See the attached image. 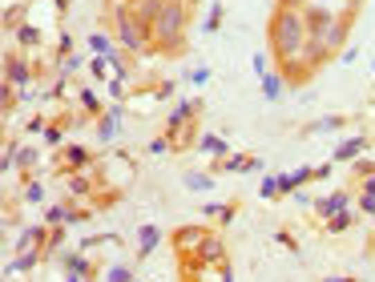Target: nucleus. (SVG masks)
Wrapping results in <instances>:
<instances>
[{"label": "nucleus", "mask_w": 375, "mask_h": 282, "mask_svg": "<svg viewBox=\"0 0 375 282\" xmlns=\"http://www.w3.org/2000/svg\"><path fill=\"white\" fill-rule=\"evenodd\" d=\"M37 262H45V250H17V258H8L4 274H8V279H21V274H28Z\"/></svg>", "instance_id": "15"}, {"label": "nucleus", "mask_w": 375, "mask_h": 282, "mask_svg": "<svg viewBox=\"0 0 375 282\" xmlns=\"http://www.w3.org/2000/svg\"><path fill=\"white\" fill-rule=\"evenodd\" d=\"M351 21H355L351 12H343V17L335 12V21L323 24V28H319V32H311V37H315L319 45L327 48L331 57H339V45H347V28H351Z\"/></svg>", "instance_id": "6"}, {"label": "nucleus", "mask_w": 375, "mask_h": 282, "mask_svg": "<svg viewBox=\"0 0 375 282\" xmlns=\"http://www.w3.org/2000/svg\"><path fill=\"white\" fill-rule=\"evenodd\" d=\"M351 222H355V210H339L335 218L323 222V230H327V234H343V230H351Z\"/></svg>", "instance_id": "30"}, {"label": "nucleus", "mask_w": 375, "mask_h": 282, "mask_svg": "<svg viewBox=\"0 0 375 282\" xmlns=\"http://www.w3.org/2000/svg\"><path fill=\"white\" fill-rule=\"evenodd\" d=\"M198 262H226V242L218 238V230L206 238V246H202V258H198Z\"/></svg>", "instance_id": "27"}, {"label": "nucleus", "mask_w": 375, "mask_h": 282, "mask_svg": "<svg viewBox=\"0 0 375 282\" xmlns=\"http://www.w3.org/2000/svg\"><path fill=\"white\" fill-rule=\"evenodd\" d=\"M158 242H162V230L154 222H141L138 226V258H149L158 250Z\"/></svg>", "instance_id": "19"}, {"label": "nucleus", "mask_w": 375, "mask_h": 282, "mask_svg": "<svg viewBox=\"0 0 375 282\" xmlns=\"http://www.w3.org/2000/svg\"><path fill=\"white\" fill-rule=\"evenodd\" d=\"M282 8H299V12H307V8H311V4H307V0H279Z\"/></svg>", "instance_id": "44"}, {"label": "nucleus", "mask_w": 375, "mask_h": 282, "mask_svg": "<svg viewBox=\"0 0 375 282\" xmlns=\"http://www.w3.org/2000/svg\"><path fill=\"white\" fill-rule=\"evenodd\" d=\"M41 141H45V149H61V145H65V125H61V121H48V129L41 133Z\"/></svg>", "instance_id": "32"}, {"label": "nucleus", "mask_w": 375, "mask_h": 282, "mask_svg": "<svg viewBox=\"0 0 375 282\" xmlns=\"http://www.w3.org/2000/svg\"><path fill=\"white\" fill-rule=\"evenodd\" d=\"M331 173H335V162H323V165H315V182H327Z\"/></svg>", "instance_id": "40"}, {"label": "nucleus", "mask_w": 375, "mask_h": 282, "mask_svg": "<svg viewBox=\"0 0 375 282\" xmlns=\"http://www.w3.org/2000/svg\"><path fill=\"white\" fill-rule=\"evenodd\" d=\"M186 282H235L230 262H194L186 266Z\"/></svg>", "instance_id": "8"}, {"label": "nucleus", "mask_w": 375, "mask_h": 282, "mask_svg": "<svg viewBox=\"0 0 375 282\" xmlns=\"http://www.w3.org/2000/svg\"><path fill=\"white\" fill-rule=\"evenodd\" d=\"M347 125V118L343 113H331V118H319V121H307L303 133H335V129H343Z\"/></svg>", "instance_id": "25"}, {"label": "nucleus", "mask_w": 375, "mask_h": 282, "mask_svg": "<svg viewBox=\"0 0 375 282\" xmlns=\"http://www.w3.org/2000/svg\"><path fill=\"white\" fill-rule=\"evenodd\" d=\"M258 81H262V97H266V101H279V97L286 93V77H282L279 69L262 73V77H258Z\"/></svg>", "instance_id": "24"}, {"label": "nucleus", "mask_w": 375, "mask_h": 282, "mask_svg": "<svg viewBox=\"0 0 375 282\" xmlns=\"http://www.w3.org/2000/svg\"><path fill=\"white\" fill-rule=\"evenodd\" d=\"M182 186H186V189H194V194H210V189H214V173L190 169V173H182Z\"/></svg>", "instance_id": "26"}, {"label": "nucleus", "mask_w": 375, "mask_h": 282, "mask_svg": "<svg viewBox=\"0 0 375 282\" xmlns=\"http://www.w3.org/2000/svg\"><path fill=\"white\" fill-rule=\"evenodd\" d=\"M69 53H73V37H69V32H61V37H57V57L65 61Z\"/></svg>", "instance_id": "37"}, {"label": "nucleus", "mask_w": 375, "mask_h": 282, "mask_svg": "<svg viewBox=\"0 0 375 282\" xmlns=\"http://www.w3.org/2000/svg\"><path fill=\"white\" fill-rule=\"evenodd\" d=\"M202 113V101L198 97H182L174 109H170V118H165V129H174V125H182V121H194Z\"/></svg>", "instance_id": "16"}, {"label": "nucleus", "mask_w": 375, "mask_h": 282, "mask_svg": "<svg viewBox=\"0 0 375 282\" xmlns=\"http://www.w3.org/2000/svg\"><path fill=\"white\" fill-rule=\"evenodd\" d=\"M186 28H190V4L186 0H165L162 17H158V28H154V45L158 53L174 57L186 48Z\"/></svg>", "instance_id": "2"}, {"label": "nucleus", "mask_w": 375, "mask_h": 282, "mask_svg": "<svg viewBox=\"0 0 375 282\" xmlns=\"http://www.w3.org/2000/svg\"><path fill=\"white\" fill-rule=\"evenodd\" d=\"M186 4H190V8H198V4H202V0H186Z\"/></svg>", "instance_id": "46"}, {"label": "nucleus", "mask_w": 375, "mask_h": 282, "mask_svg": "<svg viewBox=\"0 0 375 282\" xmlns=\"http://www.w3.org/2000/svg\"><path fill=\"white\" fill-rule=\"evenodd\" d=\"M41 45H45V32H41L37 24H21V28H17V48H21V53H37Z\"/></svg>", "instance_id": "22"}, {"label": "nucleus", "mask_w": 375, "mask_h": 282, "mask_svg": "<svg viewBox=\"0 0 375 282\" xmlns=\"http://www.w3.org/2000/svg\"><path fill=\"white\" fill-rule=\"evenodd\" d=\"M359 189H372V194H375V169L367 173V178H363V182H359Z\"/></svg>", "instance_id": "45"}, {"label": "nucleus", "mask_w": 375, "mask_h": 282, "mask_svg": "<svg viewBox=\"0 0 375 282\" xmlns=\"http://www.w3.org/2000/svg\"><path fill=\"white\" fill-rule=\"evenodd\" d=\"M198 153H202V158H214V162H222V158L230 153V141L218 138V133H202V138H198Z\"/></svg>", "instance_id": "18"}, {"label": "nucleus", "mask_w": 375, "mask_h": 282, "mask_svg": "<svg viewBox=\"0 0 375 282\" xmlns=\"http://www.w3.org/2000/svg\"><path fill=\"white\" fill-rule=\"evenodd\" d=\"M73 105H77V113H81L85 121H97L105 109H109V105H101V97H97L93 89H85V85L77 89V101H73Z\"/></svg>", "instance_id": "14"}, {"label": "nucleus", "mask_w": 375, "mask_h": 282, "mask_svg": "<svg viewBox=\"0 0 375 282\" xmlns=\"http://www.w3.org/2000/svg\"><path fill=\"white\" fill-rule=\"evenodd\" d=\"M145 149H149V153H170V138L162 133V138H154V141H149Z\"/></svg>", "instance_id": "38"}, {"label": "nucleus", "mask_w": 375, "mask_h": 282, "mask_svg": "<svg viewBox=\"0 0 375 282\" xmlns=\"http://www.w3.org/2000/svg\"><path fill=\"white\" fill-rule=\"evenodd\" d=\"M222 17H226V4H222V0H214V4H210V12H206V21H202L206 37H214V32L222 28Z\"/></svg>", "instance_id": "31"}, {"label": "nucleus", "mask_w": 375, "mask_h": 282, "mask_svg": "<svg viewBox=\"0 0 375 282\" xmlns=\"http://www.w3.org/2000/svg\"><path fill=\"white\" fill-rule=\"evenodd\" d=\"M291 198H295V202H299V206H315V194H311V189H295V194H291Z\"/></svg>", "instance_id": "42"}, {"label": "nucleus", "mask_w": 375, "mask_h": 282, "mask_svg": "<svg viewBox=\"0 0 375 282\" xmlns=\"http://www.w3.org/2000/svg\"><path fill=\"white\" fill-rule=\"evenodd\" d=\"M307 182H315V165H299V169L282 173V194H295V189H303Z\"/></svg>", "instance_id": "23"}, {"label": "nucleus", "mask_w": 375, "mask_h": 282, "mask_svg": "<svg viewBox=\"0 0 375 282\" xmlns=\"http://www.w3.org/2000/svg\"><path fill=\"white\" fill-rule=\"evenodd\" d=\"M307 41V17L299 8H275L271 12V21H266V45L275 53V65L286 61V57H295Z\"/></svg>", "instance_id": "1"}, {"label": "nucleus", "mask_w": 375, "mask_h": 282, "mask_svg": "<svg viewBox=\"0 0 375 282\" xmlns=\"http://www.w3.org/2000/svg\"><path fill=\"white\" fill-rule=\"evenodd\" d=\"M214 169L218 173H255V169H262V158H255V153H226L222 162H214Z\"/></svg>", "instance_id": "12"}, {"label": "nucleus", "mask_w": 375, "mask_h": 282, "mask_svg": "<svg viewBox=\"0 0 375 282\" xmlns=\"http://www.w3.org/2000/svg\"><path fill=\"white\" fill-rule=\"evenodd\" d=\"M89 73H93V81H113V77H109V61H105V57H89Z\"/></svg>", "instance_id": "34"}, {"label": "nucleus", "mask_w": 375, "mask_h": 282, "mask_svg": "<svg viewBox=\"0 0 375 282\" xmlns=\"http://www.w3.org/2000/svg\"><path fill=\"white\" fill-rule=\"evenodd\" d=\"M89 48H93V57H109V53L118 48V41H113L109 32H101V28H97V32H89Z\"/></svg>", "instance_id": "29"}, {"label": "nucleus", "mask_w": 375, "mask_h": 282, "mask_svg": "<svg viewBox=\"0 0 375 282\" xmlns=\"http://www.w3.org/2000/svg\"><path fill=\"white\" fill-rule=\"evenodd\" d=\"M372 73H375V61H372Z\"/></svg>", "instance_id": "49"}, {"label": "nucleus", "mask_w": 375, "mask_h": 282, "mask_svg": "<svg viewBox=\"0 0 375 282\" xmlns=\"http://www.w3.org/2000/svg\"><path fill=\"white\" fill-rule=\"evenodd\" d=\"M202 214H206L210 222H218V226H230V222H235V214H238V202H206Z\"/></svg>", "instance_id": "20"}, {"label": "nucleus", "mask_w": 375, "mask_h": 282, "mask_svg": "<svg viewBox=\"0 0 375 282\" xmlns=\"http://www.w3.org/2000/svg\"><path fill=\"white\" fill-rule=\"evenodd\" d=\"M12 165H17V173H24V178H37V165H41V149H37V145H21V149L12 153Z\"/></svg>", "instance_id": "17"}, {"label": "nucleus", "mask_w": 375, "mask_h": 282, "mask_svg": "<svg viewBox=\"0 0 375 282\" xmlns=\"http://www.w3.org/2000/svg\"><path fill=\"white\" fill-rule=\"evenodd\" d=\"M21 202H28V206H41V202H45V182H41V173L24 182V189H21Z\"/></svg>", "instance_id": "28"}, {"label": "nucleus", "mask_w": 375, "mask_h": 282, "mask_svg": "<svg viewBox=\"0 0 375 282\" xmlns=\"http://www.w3.org/2000/svg\"><path fill=\"white\" fill-rule=\"evenodd\" d=\"M21 24H28V0H17V4H4V32L12 37Z\"/></svg>", "instance_id": "21"}, {"label": "nucleus", "mask_w": 375, "mask_h": 282, "mask_svg": "<svg viewBox=\"0 0 375 282\" xmlns=\"http://www.w3.org/2000/svg\"><path fill=\"white\" fill-rule=\"evenodd\" d=\"M327 282H355V279H327Z\"/></svg>", "instance_id": "47"}, {"label": "nucleus", "mask_w": 375, "mask_h": 282, "mask_svg": "<svg viewBox=\"0 0 375 282\" xmlns=\"http://www.w3.org/2000/svg\"><path fill=\"white\" fill-rule=\"evenodd\" d=\"M33 77H37L33 61H28L24 53H12V48H4V81H8V85H17V89H24Z\"/></svg>", "instance_id": "7"}, {"label": "nucleus", "mask_w": 375, "mask_h": 282, "mask_svg": "<svg viewBox=\"0 0 375 282\" xmlns=\"http://www.w3.org/2000/svg\"><path fill=\"white\" fill-rule=\"evenodd\" d=\"M121 113H125L121 105H109V109L97 118V141H101V145H113V138H118V129H121Z\"/></svg>", "instance_id": "13"}, {"label": "nucleus", "mask_w": 375, "mask_h": 282, "mask_svg": "<svg viewBox=\"0 0 375 282\" xmlns=\"http://www.w3.org/2000/svg\"><path fill=\"white\" fill-rule=\"evenodd\" d=\"M214 234V226H178L174 230V254L182 266H194V262L202 258V246H206V238Z\"/></svg>", "instance_id": "4"}, {"label": "nucleus", "mask_w": 375, "mask_h": 282, "mask_svg": "<svg viewBox=\"0 0 375 282\" xmlns=\"http://www.w3.org/2000/svg\"><path fill=\"white\" fill-rule=\"evenodd\" d=\"M105 282H138L129 266H105Z\"/></svg>", "instance_id": "35"}, {"label": "nucleus", "mask_w": 375, "mask_h": 282, "mask_svg": "<svg viewBox=\"0 0 375 282\" xmlns=\"http://www.w3.org/2000/svg\"><path fill=\"white\" fill-rule=\"evenodd\" d=\"M275 242H279V246H286V250H295V238H291V230H279V234H275Z\"/></svg>", "instance_id": "43"}, {"label": "nucleus", "mask_w": 375, "mask_h": 282, "mask_svg": "<svg viewBox=\"0 0 375 282\" xmlns=\"http://www.w3.org/2000/svg\"><path fill=\"white\" fill-rule=\"evenodd\" d=\"M93 165H97V158L85 149V145H77V141H65V145H61V153L53 158V169H57V173H65V178H69V173H89Z\"/></svg>", "instance_id": "5"}, {"label": "nucleus", "mask_w": 375, "mask_h": 282, "mask_svg": "<svg viewBox=\"0 0 375 282\" xmlns=\"http://www.w3.org/2000/svg\"><path fill=\"white\" fill-rule=\"evenodd\" d=\"M258 194L271 202V198H282V173H266L262 178V186H258Z\"/></svg>", "instance_id": "33"}, {"label": "nucleus", "mask_w": 375, "mask_h": 282, "mask_svg": "<svg viewBox=\"0 0 375 282\" xmlns=\"http://www.w3.org/2000/svg\"><path fill=\"white\" fill-rule=\"evenodd\" d=\"M372 8H375V0H372Z\"/></svg>", "instance_id": "50"}, {"label": "nucleus", "mask_w": 375, "mask_h": 282, "mask_svg": "<svg viewBox=\"0 0 375 282\" xmlns=\"http://www.w3.org/2000/svg\"><path fill=\"white\" fill-rule=\"evenodd\" d=\"M165 138H170V149L174 153H182V149H198V118L194 121H182V125H174V129H165Z\"/></svg>", "instance_id": "11"}, {"label": "nucleus", "mask_w": 375, "mask_h": 282, "mask_svg": "<svg viewBox=\"0 0 375 282\" xmlns=\"http://www.w3.org/2000/svg\"><path fill=\"white\" fill-rule=\"evenodd\" d=\"M210 77H214V73L206 69V65H198V69L190 73V81H194V85H206V81H210Z\"/></svg>", "instance_id": "39"}, {"label": "nucleus", "mask_w": 375, "mask_h": 282, "mask_svg": "<svg viewBox=\"0 0 375 282\" xmlns=\"http://www.w3.org/2000/svg\"><path fill=\"white\" fill-rule=\"evenodd\" d=\"M355 210L367 214V218H375V194H372V189H359V202H355Z\"/></svg>", "instance_id": "36"}, {"label": "nucleus", "mask_w": 375, "mask_h": 282, "mask_svg": "<svg viewBox=\"0 0 375 282\" xmlns=\"http://www.w3.org/2000/svg\"><path fill=\"white\" fill-rule=\"evenodd\" d=\"M255 73H258V77L271 73V57H266V53H255Z\"/></svg>", "instance_id": "41"}, {"label": "nucleus", "mask_w": 375, "mask_h": 282, "mask_svg": "<svg viewBox=\"0 0 375 282\" xmlns=\"http://www.w3.org/2000/svg\"><path fill=\"white\" fill-rule=\"evenodd\" d=\"M372 149V138H363V133H355V138H347V141H339L335 149H331V162L335 165H347V162H359L363 153Z\"/></svg>", "instance_id": "9"}, {"label": "nucleus", "mask_w": 375, "mask_h": 282, "mask_svg": "<svg viewBox=\"0 0 375 282\" xmlns=\"http://www.w3.org/2000/svg\"><path fill=\"white\" fill-rule=\"evenodd\" d=\"M311 210H315V218L327 222V218H335L339 210H351V194H347V189H331V194H323V198H315Z\"/></svg>", "instance_id": "10"}, {"label": "nucleus", "mask_w": 375, "mask_h": 282, "mask_svg": "<svg viewBox=\"0 0 375 282\" xmlns=\"http://www.w3.org/2000/svg\"><path fill=\"white\" fill-rule=\"evenodd\" d=\"M121 4H134V0H121Z\"/></svg>", "instance_id": "48"}, {"label": "nucleus", "mask_w": 375, "mask_h": 282, "mask_svg": "<svg viewBox=\"0 0 375 282\" xmlns=\"http://www.w3.org/2000/svg\"><path fill=\"white\" fill-rule=\"evenodd\" d=\"M93 173L105 189L121 194V189L134 182V158H125V153H105V158H97Z\"/></svg>", "instance_id": "3"}]
</instances>
